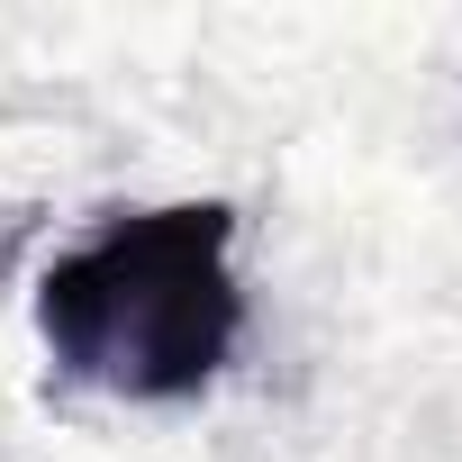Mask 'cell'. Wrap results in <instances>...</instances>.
<instances>
[{
  "label": "cell",
  "instance_id": "6da1fadb",
  "mask_svg": "<svg viewBox=\"0 0 462 462\" xmlns=\"http://www.w3.org/2000/svg\"><path fill=\"white\" fill-rule=\"evenodd\" d=\"M37 336L82 390H109L136 408L199 399L236 363V336H245L236 208L163 199L91 226L37 282Z\"/></svg>",
  "mask_w": 462,
  "mask_h": 462
}]
</instances>
